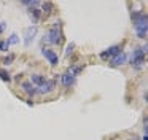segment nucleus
Wrapping results in <instances>:
<instances>
[{
	"label": "nucleus",
	"mask_w": 148,
	"mask_h": 140,
	"mask_svg": "<svg viewBox=\"0 0 148 140\" xmlns=\"http://www.w3.org/2000/svg\"><path fill=\"white\" fill-rule=\"evenodd\" d=\"M42 54L48 59V62L51 64V65H58V64H59V57H58V54H56L53 49H46V48H43Z\"/></svg>",
	"instance_id": "obj_7"
},
{
	"label": "nucleus",
	"mask_w": 148,
	"mask_h": 140,
	"mask_svg": "<svg viewBox=\"0 0 148 140\" xmlns=\"http://www.w3.org/2000/svg\"><path fill=\"white\" fill-rule=\"evenodd\" d=\"M21 88H23V91L26 92V94H29V95H35L37 94V88H34L29 81H23L21 83Z\"/></svg>",
	"instance_id": "obj_11"
},
{
	"label": "nucleus",
	"mask_w": 148,
	"mask_h": 140,
	"mask_svg": "<svg viewBox=\"0 0 148 140\" xmlns=\"http://www.w3.org/2000/svg\"><path fill=\"white\" fill-rule=\"evenodd\" d=\"M118 53H121V46H119V45L110 46L108 49H105V51H102V53H100V59L108 60V59H112V57H115Z\"/></svg>",
	"instance_id": "obj_4"
},
{
	"label": "nucleus",
	"mask_w": 148,
	"mask_h": 140,
	"mask_svg": "<svg viewBox=\"0 0 148 140\" xmlns=\"http://www.w3.org/2000/svg\"><path fill=\"white\" fill-rule=\"evenodd\" d=\"M5 29H7V22H0V34H2Z\"/></svg>",
	"instance_id": "obj_20"
},
{
	"label": "nucleus",
	"mask_w": 148,
	"mask_h": 140,
	"mask_svg": "<svg viewBox=\"0 0 148 140\" xmlns=\"http://www.w3.org/2000/svg\"><path fill=\"white\" fill-rule=\"evenodd\" d=\"M43 41H48V43H51V45H58V46L64 43V34H62V22L61 21H58L51 29H49V32L45 35Z\"/></svg>",
	"instance_id": "obj_2"
},
{
	"label": "nucleus",
	"mask_w": 148,
	"mask_h": 140,
	"mask_svg": "<svg viewBox=\"0 0 148 140\" xmlns=\"http://www.w3.org/2000/svg\"><path fill=\"white\" fill-rule=\"evenodd\" d=\"M132 22H134V29L137 32L138 38H145L147 37V30H148V18L143 11H134L132 13Z\"/></svg>",
	"instance_id": "obj_1"
},
{
	"label": "nucleus",
	"mask_w": 148,
	"mask_h": 140,
	"mask_svg": "<svg viewBox=\"0 0 148 140\" xmlns=\"http://www.w3.org/2000/svg\"><path fill=\"white\" fill-rule=\"evenodd\" d=\"M13 60H14V54H8L7 57H3L2 62H3L5 65H10V64H13Z\"/></svg>",
	"instance_id": "obj_17"
},
{
	"label": "nucleus",
	"mask_w": 148,
	"mask_h": 140,
	"mask_svg": "<svg viewBox=\"0 0 148 140\" xmlns=\"http://www.w3.org/2000/svg\"><path fill=\"white\" fill-rule=\"evenodd\" d=\"M45 76L43 75H40V73H34V75H30V84H35L37 88L38 86H42L43 83H45Z\"/></svg>",
	"instance_id": "obj_10"
},
{
	"label": "nucleus",
	"mask_w": 148,
	"mask_h": 140,
	"mask_svg": "<svg viewBox=\"0 0 148 140\" xmlns=\"http://www.w3.org/2000/svg\"><path fill=\"white\" fill-rule=\"evenodd\" d=\"M29 14H30V18H32L34 22H38L40 18H42V11H40L38 8H30L29 10Z\"/></svg>",
	"instance_id": "obj_12"
},
{
	"label": "nucleus",
	"mask_w": 148,
	"mask_h": 140,
	"mask_svg": "<svg viewBox=\"0 0 148 140\" xmlns=\"http://www.w3.org/2000/svg\"><path fill=\"white\" fill-rule=\"evenodd\" d=\"M27 105H30V107H34V102L30 100V99H27Z\"/></svg>",
	"instance_id": "obj_21"
},
{
	"label": "nucleus",
	"mask_w": 148,
	"mask_h": 140,
	"mask_svg": "<svg viewBox=\"0 0 148 140\" xmlns=\"http://www.w3.org/2000/svg\"><path fill=\"white\" fill-rule=\"evenodd\" d=\"M53 11H54V5H53L51 2H45V3H43V13H45V16L51 14Z\"/></svg>",
	"instance_id": "obj_14"
},
{
	"label": "nucleus",
	"mask_w": 148,
	"mask_h": 140,
	"mask_svg": "<svg viewBox=\"0 0 148 140\" xmlns=\"http://www.w3.org/2000/svg\"><path fill=\"white\" fill-rule=\"evenodd\" d=\"M54 88H56L54 80H45V83H43L42 86H38L37 92H38V94H49V92L54 91Z\"/></svg>",
	"instance_id": "obj_5"
},
{
	"label": "nucleus",
	"mask_w": 148,
	"mask_h": 140,
	"mask_svg": "<svg viewBox=\"0 0 148 140\" xmlns=\"http://www.w3.org/2000/svg\"><path fill=\"white\" fill-rule=\"evenodd\" d=\"M8 48H10V45H8L7 40H0V51H8Z\"/></svg>",
	"instance_id": "obj_18"
},
{
	"label": "nucleus",
	"mask_w": 148,
	"mask_h": 140,
	"mask_svg": "<svg viewBox=\"0 0 148 140\" xmlns=\"http://www.w3.org/2000/svg\"><path fill=\"white\" fill-rule=\"evenodd\" d=\"M73 49H75V45L70 43V45L67 46V49H65V56H70V54L73 53Z\"/></svg>",
	"instance_id": "obj_19"
},
{
	"label": "nucleus",
	"mask_w": 148,
	"mask_h": 140,
	"mask_svg": "<svg viewBox=\"0 0 148 140\" xmlns=\"http://www.w3.org/2000/svg\"><path fill=\"white\" fill-rule=\"evenodd\" d=\"M8 45H18L19 43V37H18L16 34H13V35H10V37H8Z\"/></svg>",
	"instance_id": "obj_16"
},
{
	"label": "nucleus",
	"mask_w": 148,
	"mask_h": 140,
	"mask_svg": "<svg viewBox=\"0 0 148 140\" xmlns=\"http://www.w3.org/2000/svg\"><path fill=\"white\" fill-rule=\"evenodd\" d=\"M126 62H127V54L123 53V51H121V53H118L115 57L110 59V65H112V67H121V65H124Z\"/></svg>",
	"instance_id": "obj_6"
},
{
	"label": "nucleus",
	"mask_w": 148,
	"mask_h": 140,
	"mask_svg": "<svg viewBox=\"0 0 148 140\" xmlns=\"http://www.w3.org/2000/svg\"><path fill=\"white\" fill-rule=\"evenodd\" d=\"M145 53H147V46L143 48H135L132 51V56H131V65L132 69L135 70H142L145 65Z\"/></svg>",
	"instance_id": "obj_3"
},
{
	"label": "nucleus",
	"mask_w": 148,
	"mask_h": 140,
	"mask_svg": "<svg viewBox=\"0 0 148 140\" xmlns=\"http://www.w3.org/2000/svg\"><path fill=\"white\" fill-rule=\"evenodd\" d=\"M81 72H83V67H81V65H72L70 69H69L67 73H70L72 76H75V78H77V75H80Z\"/></svg>",
	"instance_id": "obj_13"
},
{
	"label": "nucleus",
	"mask_w": 148,
	"mask_h": 140,
	"mask_svg": "<svg viewBox=\"0 0 148 140\" xmlns=\"http://www.w3.org/2000/svg\"><path fill=\"white\" fill-rule=\"evenodd\" d=\"M35 34H37V27H35V25H30V27H27L26 30H24V37H26L24 43H26V46H30V43L34 41Z\"/></svg>",
	"instance_id": "obj_8"
},
{
	"label": "nucleus",
	"mask_w": 148,
	"mask_h": 140,
	"mask_svg": "<svg viewBox=\"0 0 148 140\" xmlns=\"http://www.w3.org/2000/svg\"><path fill=\"white\" fill-rule=\"evenodd\" d=\"M61 81H62V84L65 86V88H70V86H73L75 84V81H77V80H75V76H72L70 73H62V76H61Z\"/></svg>",
	"instance_id": "obj_9"
},
{
	"label": "nucleus",
	"mask_w": 148,
	"mask_h": 140,
	"mask_svg": "<svg viewBox=\"0 0 148 140\" xmlns=\"http://www.w3.org/2000/svg\"><path fill=\"white\" fill-rule=\"evenodd\" d=\"M0 80H2V81H7V83H10V81H11V76H10V73H8L7 70L0 69Z\"/></svg>",
	"instance_id": "obj_15"
}]
</instances>
